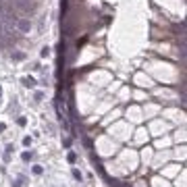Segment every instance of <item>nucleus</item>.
<instances>
[{
	"mask_svg": "<svg viewBox=\"0 0 187 187\" xmlns=\"http://www.w3.org/2000/svg\"><path fill=\"white\" fill-rule=\"evenodd\" d=\"M15 27H17L21 33H29V31H31V21H29V19H25V17H17Z\"/></svg>",
	"mask_w": 187,
	"mask_h": 187,
	"instance_id": "f257e3e1",
	"label": "nucleus"
},
{
	"mask_svg": "<svg viewBox=\"0 0 187 187\" xmlns=\"http://www.w3.org/2000/svg\"><path fill=\"white\" fill-rule=\"evenodd\" d=\"M23 85H25V87H35V79L33 77H25V79H23Z\"/></svg>",
	"mask_w": 187,
	"mask_h": 187,
	"instance_id": "f03ea898",
	"label": "nucleus"
},
{
	"mask_svg": "<svg viewBox=\"0 0 187 187\" xmlns=\"http://www.w3.org/2000/svg\"><path fill=\"white\" fill-rule=\"evenodd\" d=\"M13 58H15V60H23V58H25V54H21V52H13Z\"/></svg>",
	"mask_w": 187,
	"mask_h": 187,
	"instance_id": "7ed1b4c3",
	"label": "nucleus"
},
{
	"mask_svg": "<svg viewBox=\"0 0 187 187\" xmlns=\"http://www.w3.org/2000/svg\"><path fill=\"white\" fill-rule=\"evenodd\" d=\"M50 54V48H48V46H44V48H42V56L46 58V56H48Z\"/></svg>",
	"mask_w": 187,
	"mask_h": 187,
	"instance_id": "20e7f679",
	"label": "nucleus"
},
{
	"mask_svg": "<svg viewBox=\"0 0 187 187\" xmlns=\"http://www.w3.org/2000/svg\"><path fill=\"white\" fill-rule=\"evenodd\" d=\"M0 131H4V125H2V123H0Z\"/></svg>",
	"mask_w": 187,
	"mask_h": 187,
	"instance_id": "39448f33",
	"label": "nucleus"
},
{
	"mask_svg": "<svg viewBox=\"0 0 187 187\" xmlns=\"http://www.w3.org/2000/svg\"><path fill=\"white\" fill-rule=\"evenodd\" d=\"M0 93H2V89H0Z\"/></svg>",
	"mask_w": 187,
	"mask_h": 187,
	"instance_id": "423d86ee",
	"label": "nucleus"
}]
</instances>
